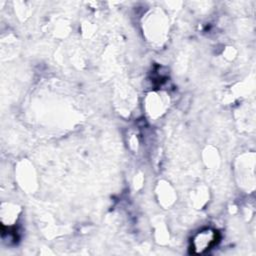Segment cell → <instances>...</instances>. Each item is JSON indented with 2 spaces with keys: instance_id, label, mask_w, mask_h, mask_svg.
<instances>
[{
  "instance_id": "cell-1",
  "label": "cell",
  "mask_w": 256,
  "mask_h": 256,
  "mask_svg": "<svg viewBox=\"0 0 256 256\" xmlns=\"http://www.w3.org/2000/svg\"><path fill=\"white\" fill-rule=\"evenodd\" d=\"M217 231L206 229L198 233L193 240V249L196 253H203L216 245L218 241Z\"/></svg>"
}]
</instances>
